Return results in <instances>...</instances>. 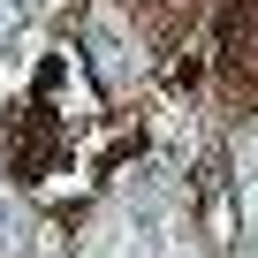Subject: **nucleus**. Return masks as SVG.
Instances as JSON below:
<instances>
[{
  "label": "nucleus",
  "mask_w": 258,
  "mask_h": 258,
  "mask_svg": "<svg viewBox=\"0 0 258 258\" xmlns=\"http://www.w3.org/2000/svg\"><path fill=\"white\" fill-rule=\"evenodd\" d=\"M99 69H106V84H121V69H137V61H121V38L99 31Z\"/></svg>",
  "instance_id": "f257e3e1"
},
{
  "label": "nucleus",
  "mask_w": 258,
  "mask_h": 258,
  "mask_svg": "<svg viewBox=\"0 0 258 258\" xmlns=\"http://www.w3.org/2000/svg\"><path fill=\"white\" fill-rule=\"evenodd\" d=\"M23 8H31V0H0V46H8V38L23 31Z\"/></svg>",
  "instance_id": "f03ea898"
}]
</instances>
